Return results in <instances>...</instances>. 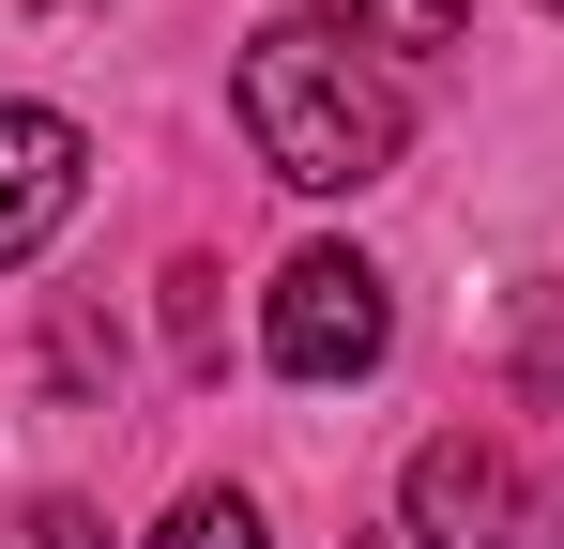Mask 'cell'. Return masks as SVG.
Returning a JSON list of instances; mask_svg holds the SVG:
<instances>
[{
  "mask_svg": "<svg viewBox=\"0 0 564 549\" xmlns=\"http://www.w3.org/2000/svg\"><path fill=\"white\" fill-rule=\"evenodd\" d=\"M412 535L427 549H564V504L488 428H443V443L412 458Z\"/></svg>",
  "mask_w": 564,
  "mask_h": 549,
  "instance_id": "3",
  "label": "cell"
},
{
  "mask_svg": "<svg viewBox=\"0 0 564 549\" xmlns=\"http://www.w3.org/2000/svg\"><path fill=\"white\" fill-rule=\"evenodd\" d=\"M336 46H367V62H427V46H458L473 0H305Z\"/></svg>",
  "mask_w": 564,
  "mask_h": 549,
  "instance_id": "5",
  "label": "cell"
},
{
  "mask_svg": "<svg viewBox=\"0 0 564 549\" xmlns=\"http://www.w3.org/2000/svg\"><path fill=\"white\" fill-rule=\"evenodd\" d=\"M77 183H93V138H77L62 107H0V274L62 245V214H77Z\"/></svg>",
  "mask_w": 564,
  "mask_h": 549,
  "instance_id": "4",
  "label": "cell"
},
{
  "mask_svg": "<svg viewBox=\"0 0 564 549\" xmlns=\"http://www.w3.org/2000/svg\"><path fill=\"white\" fill-rule=\"evenodd\" d=\"M62 15H77V0H62Z\"/></svg>",
  "mask_w": 564,
  "mask_h": 549,
  "instance_id": "7",
  "label": "cell"
},
{
  "mask_svg": "<svg viewBox=\"0 0 564 549\" xmlns=\"http://www.w3.org/2000/svg\"><path fill=\"white\" fill-rule=\"evenodd\" d=\"M229 107H245V138H260V169L290 198H367L397 153H412V92L381 77L367 46H336L321 15H275V31H245V62H229Z\"/></svg>",
  "mask_w": 564,
  "mask_h": 549,
  "instance_id": "1",
  "label": "cell"
},
{
  "mask_svg": "<svg viewBox=\"0 0 564 549\" xmlns=\"http://www.w3.org/2000/svg\"><path fill=\"white\" fill-rule=\"evenodd\" d=\"M550 15H564V0H550Z\"/></svg>",
  "mask_w": 564,
  "mask_h": 549,
  "instance_id": "8",
  "label": "cell"
},
{
  "mask_svg": "<svg viewBox=\"0 0 564 549\" xmlns=\"http://www.w3.org/2000/svg\"><path fill=\"white\" fill-rule=\"evenodd\" d=\"M138 549H275V535H260V504H245V488H184Z\"/></svg>",
  "mask_w": 564,
  "mask_h": 549,
  "instance_id": "6",
  "label": "cell"
},
{
  "mask_svg": "<svg viewBox=\"0 0 564 549\" xmlns=\"http://www.w3.org/2000/svg\"><path fill=\"white\" fill-rule=\"evenodd\" d=\"M260 352H275V381H367V366L397 352V290H381L351 245H305V260L275 274V305H260Z\"/></svg>",
  "mask_w": 564,
  "mask_h": 549,
  "instance_id": "2",
  "label": "cell"
}]
</instances>
